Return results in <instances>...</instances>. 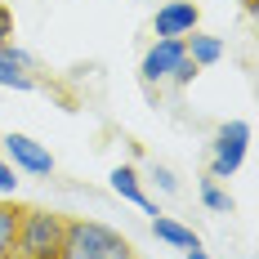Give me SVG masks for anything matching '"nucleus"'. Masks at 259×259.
<instances>
[{"mask_svg": "<svg viewBox=\"0 0 259 259\" xmlns=\"http://www.w3.org/2000/svg\"><path fill=\"white\" fill-rule=\"evenodd\" d=\"M23 210L18 201H0V259H9L14 250V237H18V224H23Z\"/></svg>", "mask_w": 259, "mask_h": 259, "instance_id": "nucleus-11", "label": "nucleus"}, {"mask_svg": "<svg viewBox=\"0 0 259 259\" xmlns=\"http://www.w3.org/2000/svg\"><path fill=\"white\" fill-rule=\"evenodd\" d=\"M5 45H14V14H9V5L0 0V50Z\"/></svg>", "mask_w": 259, "mask_h": 259, "instance_id": "nucleus-14", "label": "nucleus"}, {"mask_svg": "<svg viewBox=\"0 0 259 259\" xmlns=\"http://www.w3.org/2000/svg\"><path fill=\"white\" fill-rule=\"evenodd\" d=\"M188 259H210V255L201 250V246H197V250H188Z\"/></svg>", "mask_w": 259, "mask_h": 259, "instance_id": "nucleus-16", "label": "nucleus"}, {"mask_svg": "<svg viewBox=\"0 0 259 259\" xmlns=\"http://www.w3.org/2000/svg\"><path fill=\"white\" fill-rule=\"evenodd\" d=\"M183 36H161L152 50L143 54V80H165L175 67H179V58H183Z\"/></svg>", "mask_w": 259, "mask_h": 259, "instance_id": "nucleus-5", "label": "nucleus"}, {"mask_svg": "<svg viewBox=\"0 0 259 259\" xmlns=\"http://www.w3.org/2000/svg\"><path fill=\"white\" fill-rule=\"evenodd\" d=\"M0 85H14V90H31L36 76H31V58L18 54L14 45L0 50Z\"/></svg>", "mask_w": 259, "mask_h": 259, "instance_id": "nucleus-7", "label": "nucleus"}, {"mask_svg": "<svg viewBox=\"0 0 259 259\" xmlns=\"http://www.w3.org/2000/svg\"><path fill=\"white\" fill-rule=\"evenodd\" d=\"M0 148H5V156H9L14 165H23L27 175H54V156L45 152L36 139H27V134H5Z\"/></svg>", "mask_w": 259, "mask_h": 259, "instance_id": "nucleus-4", "label": "nucleus"}, {"mask_svg": "<svg viewBox=\"0 0 259 259\" xmlns=\"http://www.w3.org/2000/svg\"><path fill=\"white\" fill-rule=\"evenodd\" d=\"M58 259H139V250H134L121 233H112L107 224H94V219H67Z\"/></svg>", "mask_w": 259, "mask_h": 259, "instance_id": "nucleus-1", "label": "nucleus"}, {"mask_svg": "<svg viewBox=\"0 0 259 259\" xmlns=\"http://www.w3.org/2000/svg\"><path fill=\"white\" fill-rule=\"evenodd\" d=\"M197 18H201V9H197L192 0H175V5H165V9H156L152 31L156 36H188V31H197Z\"/></svg>", "mask_w": 259, "mask_h": 259, "instance_id": "nucleus-6", "label": "nucleus"}, {"mask_svg": "<svg viewBox=\"0 0 259 259\" xmlns=\"http://www.w3.org/2000/svg\"><path fill=\"white\" fill-rule=\"evenodd\" d=\"M14 170H9V165H5V156H0V192H14Z\"/></svg>", "mask_w": 259, "mask_h": 259, "instance_id": "nucleus-15", "label": "nucleus"}, {"mask_svg": "<svg viewBox=\"0 0 259 259\" xmlns=\"http://www.w3.org/2000/svg\"><path fill=\"white\" fill-rule=\"evenodd\" d=\"M197 72H201V67H197V63H192V58H188V54H183V58H179V67H175V72H170V80H175V85H188V80L197 76Z\"/></svg>", "mask_w": 259, "mask_h": 259, "instance_id": "nucleus-13", "label": "nucleus"}, {"mask_svg": "<svg viewBox=\"0 0 259 259\" xmlns=\"http://www.w3.org/2000/svg\"><path fill=\"white\" fill-rule=\"evenodd\" d=\"M112 188H116V192H121L125 201H134V206H143L148 214H156V206L148 201V192L139 188V175H134L130 165H116V170H112Z\"/></svg>", "mask_w": 259, "mask_h": 259, "instance_id": "nucleus-10", "label": "nucleus"}, {"mask_svg": "<svg viewBox=\"0 0 259 259\" xmlns=\"http://www.w3.org/2000/svg\"><path fill=\"white\" fill-rule=\"evenodd\" d=\"M63 228H67V214L45 206H27L23 224H18V237H14V259H58V246H63Z\"/></svg>", "mask_w": 259, "mask_h": 259, "instance_id": "nucleus-2", "label": "nucleus"}, {"mask_svg": "<svg viewBox=\"0 0 259 259\" xmlns=\"http://www.w3.org/2000/svg\"><path fill=\"white\" fill-rule=\"evenodd\" d=\"M183 50H188V58H192L197 67H210V63L224 58V40H219V36H201V31H188V36H183Z\"/></svg>", "mask_w": 259, "mask_h": 259, "instance_id": "nucleus-8", "label": "nucleus"}, {"mask_svg": "<svg viewBox=\"0 0 259 259\" xmlns=\"http://www.w3.org/2000/svg\"><path fill=\"white\" fill-rule=\"evenodd\" d=\"M201 201H206L210 210H233V201H228V192H219L214 183H206V188H201Z\"/></svg>", "mask_w": 259, "mask_h": 259, "instance_id": "nucleus-12", "label": "nucleus"}, {"mask_svg": "<svg viewBox=\"0 0 259 259\" xmlns=\"http://www.w3.org/2000/svg\"><path fill=\"white\" fill-rule=\"evenodd\" d=\"M152 233L161 237V241H170V246H179V250H197V246H201L192 228H183V224H175V219H165L161 210L152 214Z\"/></svg>", "mask_w": 259, "mask_h": 259, "instance_id": "nucleus-9", "label": "nucleus"}, {"mask_svg": "<svg viewBox=\"0 0 259 259\" xmlns=\"http://www.w3.org/2000/svg\"><path fill=\"white\" fill-rule=\"evenodd\" d=\"M246 143H250V125L246 121H228V125L214 134V179H228L237 165H241Z\"/></svg>", "mask_w": 259, "mask_h": 259, "instance_id": "nucleus-3", "label": "nucleus"}]
</instances>
